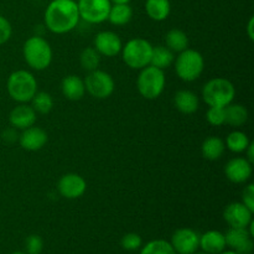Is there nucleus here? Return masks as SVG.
<instances>
[{
    "instance_id": "nucleus-1",
    "label": "nucleus",
    "mask_w": 254,
    "mask_h": 254,
    "mask_svg": "<svg viewBox=\"0 0 254 254\" xmlns=\"http://www.w3.org/2000/svg\"><path fill=\"white\" fill-rule=\"evenodd\" d=\"M79 12L74 0H52L44 14L45 26L56 35L71 32L78 25Z\"/></svg>"
},
{
    "instance_id": "nucleus-2",
    "label": "nucleus",
    "mask_w": 254,
    "mask_h": 254,
    "mask_svg": "<svg viewBox=\"0 0 254 254\" xmlns=\"http://www.w3.org/2000/svg\"><path fill=\"white\" fill-rule=\"evenodd\" d=\"M22 56L27 66L35 71H44L52 62V49L41 36H31L22 46Z\"/></svg>"
},
{
    "instance_id": "nucleus-3",
    "label": "nucleus",
    "mask_w": 254,
    "mask_h": 254,
    "mask_svg": "<svg viewBox=\"0 0 254 254\" xmlns=\"http://www.w3.org/2000/svg\"><path fill=\"white\" fill-rule=\"evenodd\" d=\"M6 91L12 101L29 103L37 92V81L30 71L17 69L7 77Z\"/></svg>"
},
{
    "instance_id": "nucleus-4",
    "label": "nucleus",
    "mask_w": 254,
    "mask_h": 254,
    "mask_svg": "<svg viewBox=\"0 0 254 254\" xmlns=\"http://www.w3.org/2000/svg\"><path fill=\"white\" fill-rule=\"evenodd\" d=\"M235 84L223 77H215L205 83L202 99L208 107H227L235 99Z\"/></svg>"
},
{
    "instance_id": "nucleus-5",
    "label": "nucleus",
    "mask_w": 254,
    "mask_h": 254,
    "mask_svg": "<svg viewBox=\"0 0 254 254\" xmlns=\"http://www.w3.org/2000/svg\"><path fill=\"white\" fill-rule=\"evenodd\" d=\"M175 72L184 82H193L200 78L205 69V59L201 52L193 49H186L178 55L175 60Z\"/></svg>"
},
{
    "instance_id": "nucleus-6",
    "label": "nucleus",
    "mask_w": 254,
    "mask_h": 254,
    "mask_svg": "<svg viewBox=\"0 0 254 254\" xmlns=\"http://www.w3.org/2000/svg\"><path fill=\"white\" fill-rule=\"evenodd\" d=\"M165 73L163 69L156 68L151 64L141 68L136 78V88L139 94L149 101H153L161 96L165 89Z\"/></svg>"
},
{
    "instance_id": "nucleus-7",
    "label": "nucleus",
    "mask_w": 254,
    "mask_h": 254,
    "mask_svg": "<svg viewBox=\"0 0 254 254\" xmlns=\"http://www.w3.org/2000/svg\"><path fill=\"white\" fill-rule=\"evenodd\" d=\"M153 47L148 40L135 37L123 45L121 51L122 59L129 68L140 71L141 68L150 64Z\"/></svg>"
},
{
    "instance_id": "nucleus-8",
    "label": "nucleus",
    "mask_w": 254,
    "mask_h": 254,
    "mask_svg": "<svg viewBox=\"0 0 254 254\" xmlns=\"http://www.w3.org/2000/svg\"><path fill=\"white\" fill-rule=\"evenodd\" d=\"M83 81L87 93L96 99L109 98L116 89V82L113 77L108 72L102 69L88 72Z\"/></svg>"
},
{
    "instance_id": "nucleus-9",
    "label": "nucleus",
    "mask_w": 254,
    "mask_h": 254,
    "mask_svg": "<svg viewBox=\"0 0 254 254\" xmlns=\"http://www.w3.org/2000/svg\"><path fill=\"white\" fill-rule=\"evenodd\" d=\"M111 0H78L79 17L88 24H102L108 20Z\"/></svg>"
},
{
    "instance_id": "nucleus-10",
    "label": "nucleus",
    "mask_w": 254,
    "mask_h": 254,
    "mask_svg": "<svg viewBox=\"0 0 254 254\" xmlns=\"http://www.w3.org/2000/svg\"><path fill=\"white\" fill-rule=\"evenodd\" d=\"M176 254H195L200 248V235L192 228H179L170 241Z\"/></svg>"
},
{
    "instance_id": "nucleus-11",
    "label": "nucleus",
    "mask_w": 254,
    "mask_h": 254,
    "mask_svg": "<svg viewBox=\"0 0 254 254\" xmlns=\"http://www.w3.org/2000/svg\"><path fill=\"white\" fill-rule=\"evenodd\" d=\"M57 190L62 197L68 198V200H76L84 195L87 190V183L78 174H64L59 180Z\"/></svg>"
},
{
    "instance_id": "nucleus-12",
    "label": "nucleus",
    "mask_w": 254,
    "mask_h": 254,
    "mask_svg": "<svg viewBox=\"0 0 254 254\" xmlns=\"http://www.w3.org/2000/svg\"><path fill=\"white\" fill-rule=\"evenodd\" d=\"M226 246L237 254H252L254 243L253 237L247 228H232L225 233Z\"/></svg>"
},
{
    "instance_id": "nucleus-13",
    "label": "nucleus",
    "mask_w": 254,
    "mask_h": 254,
    "mask_svg": "<svg viewBox=\"0 0 254 254\" xmlns=\"http://www.w3.org/2000/svg\"><path fill=\"white\" fill-rule=\"evenodd\" d=\"M93 47L101 56L116 57L121 54L123 42L118 34L113 31H101L96 35Z\"/></svg>"
},
{
    "instance_id": "nucleus-14",
    "label": "nucleus",
    "mask_w": 254,
    "mask_h": 254,
    "mask_svg": "<svg viewBox=\"0 0 254 254\" xmlns=\"http://www.w3.org/2000/svg\"><path fill=\"white\" fill-rule=\"evenodd\" d=\"M223 220L232 228H247L253 221V212L242 202H232L223 211Z\"/></svg>"
},
{
    "instance_id": "nucleus-15",
    "label": "nucleus",
    "mask_w": 254,
    "mask_h": 254,
    "mask_svg": "<svg viewBox=\"0 0 254 254\" xmlns=\"http://www.w3.org/2000/svg\"><path fill=\"white\" fill-rule=\"evenodd\" d=\"M253 164L246 158H232L225 166V175L233 184H246L253 173Z\"/></svg>"
},
{
    "instance_id": "nucleus-16",
    "label": "nucleus",
    "mask_w": 254,
    "mask_h": 254,
    "mask_svg": "<svg viewBox=\"0 0 254 254\" xmlns=\"http://www.w3.org/2000/svg\"><path fill=\"white\" fill-rule=\"evenodd\" d=\"M49 140L46 130L40 127H30L22 130L19 136V143L22 149L27 151H37L44 148Z\"/></svg>"
},
{
    "instance_id": "nucleus-17",
    "label": "nucleus",
    "mask_w": 254,
    "mask_h": 254,
    "mask_svg": "<svg viewBox=\"0 0 254 254\" xmlns=\"http://www.w3.org/2000/svg\"><path fill=\"white\" fill-rule=\"evenodd\" d=\"M37 119V113L34 111L31 106L27 103H19L9 114V122L15 129H24L30 128V127L35 126Z\"/></svg>"
},
{
    "instance_id": "nucleus-18",
    "label": "nucleus",
    "mask_w": 254,
    "mask_h": 254,
    "mask_svg": "<svg viewBox=\"0 0 254 254\" xmlns=\"http://www.w3.org/2000/svg\"><path fill=\"white\" fill-rule=\"evenodd\" d=\"M225 233L211 230L200 236V248L207 254H220L226 250Z\"/></svg>"
},
{
    "instance_id": "nucleus-19",
    "label": "nucleus",
    "mask_w": 254,
    "mask_h": 254,
    "mask_svg": "<svg viewBox=\"0 0 254 254\" xmlns=\"http://www.w3.org/2000/svg\"><path fill=\"white\" fill-rule=\"evenodd\" d=\"M61 92L68 101H79L86 94L84 81L76 74H68L62 79Z\"/></svg>"
},
{
    "instance_id": "nucleus-20",
    "label": "nucleus",
    "mask_w": 254,
    "mask_h": 254,
    "mask_svg": "<svg viewBox=\"0 0 254 254\" xmlns=\"http://www.w3.org/2000/svg\"><path fill=\"white\" fill-rule=\"evenodd\" d=\"M174 104L176 109L183 114H193L198 111L200 99L197 94L189 89H180L174 96Z\"/></svg>"
},
{
    "instance_id": "nucleus-21",
    "label": "nucleus",
    "mask_w": 254,
    "mask_h": 254,
    "mask_svg": "<svg viewBox=\"0 0 254 254\" xmlns=\"http://www.w3.org/2000/svg\"><path fill=\"white\" fill-rule=\"evenodd\" d=\"M225 140L221 139L220 136H208V138H206L203 140L202 145H201L202 156L206 160L210 161H216L222 158V155L225 154Z\"/></svg>"
},
{
    "instance_id": "nucleus-22",
    "label": "nucleus",
    "mask_w": 254,
    "mask_h": 254,
    "mask_svg": "<svg viewBox=\"0 0 254 254\" xmlns=\"http://www.w3.org/2000/svg\"><path fill=\"white\" fill-rule=\"evenodd\" d=\"M145 12L154 21H164L171 12L170 0H146Z\"/></svg>"
},
{
    "instance_id": "nucleus-23",
    "label": "nucleus",
    "mask_w": 254,
    "mask_h": 254,
    "mask_svg": "<svg viewBox=\"0 0 254 254\" xmlns=\"http://www.w3.org/2000/svg\"><path fill=\"white\" fill-rule=\"evenodd\" d=\"M226 124L231 127H242L248 121V111L245 106L238 103H231L225 107Z\"/></svg>"
},
{
    "instance_id": "nucleus-24",
    "label": "nucleus",
    "mask_w": 254,
    "mask_h": 254,
    "mask_svg": "<svg viewBox=\"0 0 254 254\" xmlns=\"http://www.w3.org/2000/svg\"><path fill=\"white\" fill-rule=\"evenodd\" d=\"M133 17V9L129 4H112L109 10L108 21L116 26H123L130 22Z\"/></svg>"
},
{
    "instance_id": "nucleus-25",
    "label": "nucleus",
    "mask_w": 254,
    "mask_h": 254,
    "mask_svg": "<svg viewBox=\"0 0 254 254\" xmlns=\"http://www.w3.org/2000/svg\"><path fill=\"white\" fill-rule=\"evenodd\" d=\"M175 60V54L171 50H169L166 46L159 45V46L153 47V52H151L150 64L160 69H166L174 64Z\"/></svg>"
},
{
    "instance_id": "nucleus-26",
    "label": "nucleus",
    "mask_w": 254,
    "mask_h": 254,
    "mask_svg": "<svg viewBox=\"0 0 254 254\" xmlns=\"http://www.w3.org/2000/svg\"><path fill=\"white\" fill-rule=\"evenodd\" d=\"M165 44L169 50L174 54H180L181 51L189 47V37L185 31L180 29L169 30L165 36Z\"/></svg>"
},
{
    "instance_id": "nucleus-27",
    "label": "nucleus",
    "mask_w": 254,
    "mask_h": 254,
    "mask_svg": "<svg viewBox=\"0 0 254 254\" xmlns=\"http://www.w3.org/2000/svg\"><path fill=\"white\" fill-rule=\"evenodd\" d=\"M250 143L251 140L250 138H248L247 134H246L245 131L241 130L231 131L225 140L226 148L235 154L245 153V150L247 149V146L250 145Z\"/></svg>"
},
{
    "instance_id": "nucleus-28",
    "label": "nucleus",
    "mask_w": 254,
    "mask_h": 254,
    "mask_svg": "<svg viewBox=\"0 0 254 254\" xmlns=\"http://www.w3.org/2000/svg\"><path fill=\"white\" fill-rule=\"evenodd\" d=\"M101 57L102 56L94 47H86L79 55V64L84 71L92 72L94 69H98L101 64Z\"/></svg>"
},
{
    "instance_id": "nucleus-29",
    "label": "nucleus",
    "mask_w": 254,
    "mask_h": 254,
    "mask_svg": "<svg viewBox=\"0 0 254 254\" xmlns=\"http://www.w3.org/2000/svg\"><path fill=\"white\" fill-rule=\"evenodd\" d=\"M30 102L37 114H49L54 108V98L47 92H36Z\"/></svg>"
},
{
    "instance_id": "nucleus-30",
    "label": "nucleus",
    "mask_w": 254,
    "mask_h": 254,
    "mask_svg": "<svg viewBox=\"0 0 254 254\" xmlns=\"http://www.w3.org/2000/svg\"><path fill=\"white\" fill-rule=\"evenodd\" d=\"M140 254H176V252L168 241L153 240L141 247Z\"/></svg>"
},
{
    "instance_id": "nucleus-31",
    "label": "nucleus",
    "mask_w": 254,
    "mask_h": 254,
    "mask_svg": "<svg viewBox=\"0 0 254 254\" xmlns=\"http://www.w3.org/2000/svg\"><path fill=\"white\" fill-rule=\"evenodd\" d=\"M206 119L208 124L213 127H221L226 124L225 107H210L206 112Z\"/></svg>"
},
{
    "instance_id": "nucleus-32",
    "label": "nucleus",
    "mask_w": 254,
    "mask_h": 254,
    "mask_svg": "<svg viewBox=\"0 0 254 254\" xmlns=\"http://www.w3.org/2000/svg\"><path fill=\"white\" fill-rule=\"evenodd\" d=\"M121 246L123 250L134 252V251L140 250L141 246H143V240L138 233H127L122 237Z\"/></svg>"
},
{
    "instance_id": "nucleus-33",
    "label": "nucleus",
    "mask_w": 254,
    "mask_h": 254,
    "mask_svg": "<svg viewBox=\"0 0 254 254\" xmlns=\"http://www.w3.org/2000/svg\"><path fill=\"white\" fill-rule=\"evenodd\" d=\"M25 251L27 254H41L44 251V240L37 235H31L25 241Z\"/></svg>"
},
{
    "instance_id": "nucleus-34",
    "label": "nucleus",
    "mask_w": 254,
    "mask_h": 254,
    "mask_svg": "<svg viewBox=\"0 0 254 254\" xmlns=\"http://www.w3.org/2000/svg\"><path fill=\"white\" fill-rule=\"evenodd\" d=\"M12 34V27L9 20L0 15V45L6 44Z\"/></svg>"
},
{
    "instance_id": "nucleus-35",
    "label": "nucleus",
    "mask_w": 254,
    "mask_h": 254,
    "mask_svg": "<svg viewBox=\"0 0 254 254\" xmlns=\"http://www.w3.org/2000/svg\"><path fill=\"white\" fill-rule=\"evenodd\" d=\"M241 202L247 206L252 212H254V185L250 184L245 188L242 192V201Z\"/></svg>"
},
{
    "instance_id": "nucleus-36",
    "label": "nucleus",
    "mask_w": 254,
    "mask_h": 254,
    "mask_svg": "<svg viewBox=\"0 0 254 254\" xmlns=\"http://www.w3.org/2000/svg\"><path fill=\"white\" fill-rule=\"evenodd\" d=\"M245 154H246V159H247L250 163L253 164L254 161V144L251 141L250 145L247 146V149L245 150Z\"/></svg>"
},
{
    "instance_id": "nucleus-37",
    "label": "nucleus",
    "mask_w": 254,
    "mask_h": 254,
    "mask_svg": "<svg viewBox=\"0 0 254 254\" xmlns=\"http://www.w3.org/2000/svg\"><path fill=\"white\" fill-rule=\"evenodd\" d=\"M247 34H248V37H250V40H254V17L252 16L250 19V21H248V25H247Z\"/></svg>"
},
{
    "instance_id": "nucleus-38",
    "label": "nucleus",
    "mask_w": 254,
    "mask_h": 254,
    "mask_svg": "<svg viewBox=\"0 0 254 254\" xmlns=\"http://www.w3.org/2000/svg\"><path fill=\"white\" fill-rule=\"evenodd\" d=\"M131 0H111L112 4H129Z\"/></svg>"
},
{
    "instance_id": "nucleus-39",
    "label": "nucleus",
    "mask_w": 254,
    "mask_h": 254,
    "mask_svg": "<svg viewBox=\"0 0 254 254\" xmlns=\"http://www.w3.org/2000/svg\"><path fill=\"white\" fill-rule=\"evenodd\" d=\"M220 254H237V253H236L235 252V251H232V250H231V251H223V252H221Z\"/></svg>"
},
{
    "instance_id": "nucleus-40",
    "label": "nucleus",
    "mask_w": 254,
    "mask_h": 254,
    "mask_svg": "<svg viewBox=\"0 0 254 254\" xmlns=\"http://www.w3.org/2000/svg\"><path fill=\"white\" fill-rule=\"evenodd\" d=\"M10 254H27L26 252H12V253H10Z\"/></svg>"
},
{
    "instance_id": "nucleus-41",
    "label": "nucleus",
    "mask_w": 254,
    "mask_h": 254,
    "mask_svg": "<svg viewBox=\"0 0 254 254\" xmlns=\"http://www.w3.org/2000/svg\"><path fill=\"white\" fill-rule=\"evenodd\" d=\"M195 254H207V253H205V252H200V253H197V252H196Z\"/></svg>"
}]
</instances>
